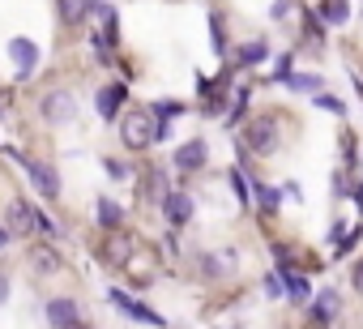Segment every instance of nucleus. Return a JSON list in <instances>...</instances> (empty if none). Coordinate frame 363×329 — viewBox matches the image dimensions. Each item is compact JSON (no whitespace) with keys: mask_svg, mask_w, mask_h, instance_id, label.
I'll return each instance as SVG.
<instances>
[{"mask_svg":"<svg viewBox=\"0 0 363 329\" xmlns=\"http://www.w3.org/2000/svg\"><path fill=\"white\" fill-rule=\"evenodd\" d=\"M120 133H124V145H128V150H145L150 141H158L154 111H128V116L120 120Z\"/></svg>","mask_w":363,"mask_h":329,"instance_id":"f257e3e1","label":"nucleus"},{"mask_svg":"<svg viewBox=\"0 0 363 329\" xmlns=\"http://www.w3.org/2000/svg\"><path fill=\"white\" fill-rule=\"evenodd\" d=\"M325 18H329V22H346V18H350V5H346V0H329Z\"/></svg>","mask_w":363,"mask_h":329,"instance_id":"6ab92c4d","label":"nucleus"},{"mask_svg":"<svg viewBox=\"0 0 363 329\" xmlns=\"http://www.w3.org/2000/svg\"><path fill=\"white\" fill-rule=\"evenodd\" d=\"M244 145L252 154H274L278 150V116H257L244 128Z\"/></svg>","mask_w":363,"mask_h":329,"instance_id":"f03ea898","label":"nucleus"},{"mask_svg":"<svg viewBox=\"0 0 363 329\" xmlns=\"http://www.w3.org/2000/svg\"><path fill=\"white\" fill-rule=\"evenodd\" d=\"M265 56H269V43H265V39L244 43V48H240V69H252V65H261Z\"/></svg>","mask_w":363,"mask_h":329,"instance_id":"ddd939ff","label":"nucleus"},{"mask_svg":"<svg viewBox=\"0 0 363 329\" xmlns=\"http://www.w3.org/2000/svg\"><path fill=\"white\" fill-rule=\"evenodd\" d=\"M35 223H39V218H35V206H26V201L18 197V201L9 206V227H13L18 235H26V231H30Z\"/></svg>","mask_w":363,"mask_h":329,"instance_id":"9d476101","label":"nucleus"},{"mask_svg":"<svg viewBox=\"0 0 363 329\" xmlns=\"http://www.w3.org/2000/svg\"><path fill=\"white\" fill-rule=\"evenodd\" d=\"M5 244H9V231H5V227H0V248H5Z\"/></svg>","mask_w":363,"mask_h":329,"instance_id":"393cba45","label":"nucleus"},{"mask_svg":"<svg viewBox=\"0 0 363 329\" xmlns=\"http://www.w3.org/2000/svg\"><path fill=\"white\" fill-rule=\"evenodd\" d=\"M252 189H257V201H261V210H265V214H274V210H278V193H274L269 184H261V180H257Z\"/></svg>","mask_w":363,"mask_h":329,"instance_id":"a211bd4d","label":"nucleus"},{"mask_svg":"<svg viewBox=\"0 0 363 329\" xmlns=\"http://www.w3.org/2000/svg\"><path fill=\"white\" fill-rule=\"evenodd\" d=\"M286 86H291V90H312V86H316V77H303V73H291V77H286Z\"/></svg>","mask_w":363,"mask_h":329,"instance_id":"4be33fe9","label":"nucleus"},{"mask_svg":"<svg viewBox=\"0 0 363 329\" xmlns=\"http://www.w3.org/2000/svg\"><path fill=\"white\" fill-rule=\"evenodd\" d=\"M210 30H214V52H227V35H223V22L210 18Z\"/></svg>","mask_w":363,"mask_h":329,"instance_id":"412c9836","label":"nucleus"},{"mask_svg":"<svg viewBox=\"0 0 363 329\" xmlns=\"http://www.w3.org/2000/svg\"><path fill=\"white\" fill-rule=\"evenodd\" d=\"M111 303H116V308H120L124 316H133V320H141V325H154V329L162 325V316H158V312H150L145 303H133V299H128L124 291H111Z\"/></svg>","mask_w":363,"mask_h":329,"instance_id":"20e7f679","label":"nucleus"},{"mask_svg":"<svg viewBox=\"0 0 363 329\" xmlns=\"http://www.w3.org/2000/svg\"><path fill=\"white\" fill-rule=\"evenodd\" d=\"M316 107H325V111H333V116H342V111H346V103H342V99H333V94H316Z\"/></svg>","mask_w":363,"mask_h":329,"instance_id":"aec40b11","label":"nucleus"},{"mask_svg":"<svg viewBox=\"0 0 363 329\" xmlns=\"http://www.w3.org/2000/svg\"><path fill=\"white\" fill-rule=\"evenodd\" d=\"M162 210H167V218L179 227V223H189V218H193V197H184V193H171Z\"/></svg>","mask_w":363,"mask_h":329,"instance_id":"9b49d317","label":"nucleus"},{"mask_svg":"<svg viewBox=\"0 0 363 329\" xmlns=\"http://www.w3.org/2000/svg\"><path fill=\"white\" fill-rule=\"evenodd\" d=\"M350 282H354V286H359V291H363V257H359V261H354V274H350Z\"/></svg>","mask_w":363,"mask_h":329,"instance_id":"5701e85b","label":"nucleus"},{"mask_svg":"<svg viewBox=\"0 0 363 329\" xmlns=\"http://www.w3.org/2000/svg\"><path fill=\"white\" fill-rule=\"evenodd\" d=\"M30 265H35L39 274H56V269H60V257H56L48 244H39V248L30 252Z\"/></svg>","mask_w":363,"mask_h":329,"instance_id":"4468645a","label":"nucleus"},{"mask_svg":"<svg viewBox=\"0 0 363 329\" xmlns=\"http://www.w3.org/2000/svg\"><path fill=\"white\" fill-rule=\"evenodd\" d=\"M201 162H206V141H201V137H193L189 145L175 150V167H179V172H197Z\"/></svg>","mask_w":363,"mask_h":329,"instance_id":"423d86ee","label":"nucleus"},{"mask_svg":"<svg viewBox=\"0 0 363 329\" xmlns=\"http://www.w3.org/2000/svg\"><path fill=\"white\" fill-rule=\"evenodd\" d=\"M120 103H124V86H107V90L99 94V116H103V120H116Z\"/></svg>","mask_w":363,"mask_h":329,"instance_id":"f8f14e48","label":"nucleus"},{"mask_svg":"<svg viewBox=\"0 0 363 329\" xmlns=\"http://www.w3.org/2000/svg\"><path fill=\"white\" fill-rule=\"evenodd\" d=\"M48 320L56 329H77V303L73 299H52L48 303Z\"/></svg>","mask_w":363,"mask_h":329,"instance_id":"0eeeda50","label":"nucleus"},{"mask_svg":"<svg viewBox=\"0 0 363 329\" xmlns=\"http://www.w3.org/2000/svg\"><path fill=\"white\" fill-rule=\"evenodd\" d=\"M56 9H60V22L65 26H82L99 5H94V0H56Z\"/></svg>","mask_w":363,"mask_h":329,"instance_id":"39448f33","label":"nucleus"},{"mask_svg":"<svg viewBox=\"0 0 363 329\" xmlns=\"http://www.w3.org/2000/svg\"><path fill=\"white\" fill-rule=\"evenodd\" d=\"M120 218H124V210L116 201H99V223L103 227H120Z\"/></svg>","mask_w":363,"mask_h":329,"instance_id":"f3484780","label":"nucleus"},{"mask_svg":"<svg viewBox=\"0 0 363 329\" xmlns=\"http://www.w3.org/2000/svg\"><path fill=\"white\" fill-rule=\"evenodd\" d=\"M154 111H158V116H175V111H179V103H158Z\"/></svg>","mask_w":363,"mask_h":329,"instance_id":"b1692460","label":"nucleus"},{"mask_svg":"<svg viewBox=\"0 0 363 329\" xmlns=\"http://www.w3.org/2000/svg\"><path fill=\"white\" fill-rule=\"evenodd\" d=\"M26 172H30V180L39 184L43 197H56V193H60V176H56L52 167H43V162H26Z\"/></svg>","mask_w":363,"mask_h":329,"instance_id":"1a4fd4ad","label":"nucleus"},{"mask_svg":"<svg viewBox=\"0 0 363 329\" xmlns=\"http://www.w3.org/2000/svg\"><path fill=\"white\" fill-rule=\"evenodd\" d=\"M282 286H286V295H291V299H308V282H303L295 269H282Z\"/></svg>","mask_w":363,"mask_h":329,"instance_id":"dca6fc26","label":"nucleus"},{"mask_svg":"<svg viewBox=\"0 0 363 329\" xmlns=\"http://www.w3.org/2000/svg\"><path fill=\"white\" fill-rule=\"evenodd\" d=\"M9 56L22 65L18 77H30V69H35V60H39V48H35L30 39H13V43H9Z\"/></svg>","mask_w":363,"mask_h":329,"instance_id":"6e6552de","label":"nucleus"},{"mask_svg":"<svg viewBox=\"0 0 363 329\" xmlns=\"http://www.w3.org/2000/svg\"><path fill=\"white\" fill-rule=\"evenodd\" d=\"M312 312H316V320H333V316H337V295H333V291H320Z\"/></svg>","mask_w":363,"mask_h":329,"instance_id":"2eb2a0df","label":"nucleus"},{"mask_svg":"<svg viewBox=\"0 0 363 329\" xmlns=\"http://www.w3.org/2000/svg\"><path fill=\"white\" fill-rule=\"evenodd\" d=\"M43 116H48L52 124H65V120H73V116H77V103H73V94H65V90H56V94H43Z\"/></svg>","mask_w":363,"mask_h":329,"instance_id":"7ed1b4c3","label":"nucleus"}]
</instances>
